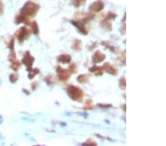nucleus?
Masks as SVG:
<instances>
[{
	"mask_svg": "<svg viewBox=\"0 0 166 146\" xmlns=\"http://www.w3.org/2000/svg\"><path fill=\"white\" fill-rule=\"evenodd\" d=\"M39 9V5L33 2L29 1L25 3L24 7L22 8L21 15L25 16V17H30L36 15L37 11Z\"/></svg>",
	"mask_w": 166,
	"mask_h": 146,
	"instance_id": "f257e3e1",
	"label": "nucleus"
},
{
	"mask_svg": "<svg viewBox=\"0 0 166 146\" xmlns=\"http://www.w3.org/2000/svg\"><path fill=\"white\" fill-rule=\"evenodd\" d=\"M66 91H67V94L72 100L78 101V102H81L83 100L84 92H83L82 89L79 87L70 85V86H68Z\"/></svg>",
	"mask_w": 166,
	"mask_h": 146,
	"instance_id": "f03ea898",
	"label": "nucleus"
},
{
	"mask_svg": "<svg viewBox=\"0 0 166 146\" xmlns=\"http://www.w3.org/2000/svg\"><path fill=\"white\" fill-rule=\"evenodd\" d=\"M56 72H57L58 78L61 81H67L70 78L71 73L70 72V71L64 70V68L61 67L59 66H57Z\"/></svg>",
	"mask_w": 166,
	"mask_h": 146,
	"instance_id": "7ed1b4c3",
	"label": "nucleus"
},
{
	"mask_svg": "<svg viewBox=\"0 0 166 146\" xmlns=\"http://www.w3.org/2000/svg\"><path fill=\"white\" fill-rule=\"evenodd\" d=\"M16 36L17 37V39L19 40L20 43H22L30 36V30L27 27H22L16 32Z\"/></svg>",
	"mask_w": 166,
	"mask_h": 146,
	"instance_id": "20e7f679",
	"label": "nucleus"
},
{
	"mask_svg": "<svg viewBox=\"0 0 166 146\" xmlns=\"http://www.w3.org/2000/svg\"><path fill=\"white\" fill-rule=\"evenodd\" d=\"M88 21L85 19H80L79 21H72V24H73L75 27H77L79 31L81 32L84 35H87L88 30H86V27H85V24Z\"/></svg>",
	"mask_w": 166,
	"mask_h": 146,
	"instance_id": "39448f33",
	"label": "nucleus"
},
{
	"mask_svg": "<svg viewBox=\"0 0 166 146\" xmlns=\"http://www.w3.org/2000/svg\"><path fill=\"white\" fill-rule=\"evenodd\" d=\"M104 8V2L102 1V0H97V1L91 4V5L89 7V10H90V12H92V13H98V12H100L102 11Z\"/></svg>",
	"mask_w": 166,
	"mask_h": 146,
	"instance_id": "423d86ee",
	"label": "nucleus"
},
{
	"mask_svg": "<svg viewBox=\"0 0 166 146\" xmlns=\"http://www.w3.org/2000/svg\"><path fill=\"white\" fill-rule=\"evenodd\" d=\"M34 61H35L34 58L33 56H31V55H30V53L28 51L25 52V55H24L23 58H22V63L27 66L28 70H29V69H31L32 66H33V64Z\"/></svg>",
	"mask_w": 166,
	"mask_h": 146,
	"instance_id": "0eeeda50",
	"label": "nucleus"
},
{
	"mask_svg": "<svg viewBox=\"0 0 166 146\" xmlns=\"http://www.w3.org/2000/svg\"><path fill=\"white\" fill-rule=\"evenodd\" d=\"M106 59V56L100 51H96L92 56V61L95 64H99Z\"/></svg>",
	"mask_w": 166,
	"mask_h": 146,
	"instance_id": "6e6552de",
	"label": "nucleus"
},
{
	"mask_svg": "<svg viewBox=\"0 0 166 146\" xmlns=\"http://www.w3.org/2000/svg\"><path fill=\"white\" fill-rule=\"evenodd\" d=\"M102 68L105 72L110 75H116L117 74V70L109 63H105Z\"/></svg>",
	"mask_w": 166,
	"mask_h": 146,
	"instance_id": "1a4fd4ad",
	"label": "nucleus"
},
{
	"mask_svg": "<svg viewBox=\"0 0 166 146\" xmlns=\"http://www.w3.org/2000/svg\"><path fill=\"white\" fill-rule=\"evenodd\" d=\"M57 60L58 62L61 63V64H69V63H70L72 58H71L70 55H61V56L58 57Z\"/></svg>",
	"mask_w": 166,
	"mask_h": 146,
	"instance_id": "9d476101",
	"label": "nucleus"
},
{
	"mask_svg": "<svg viewBox=\"0 0 166 146\" xmlns=\"http://www.w3.org/2000/svg\"><path fill=\"white\" fill-rule=\"evenodd\" d=\"M100 25L103 28H104L106 31H111L112 30V26L109 20L107 19H105L100 22Z\"/></svg>",
	"mask_w": 166,
	"mask_h": 146,
	"instance_id": "9b49d317",
	"label": "nucleus"
},
{
	"mask_svg": "<svg viewBox=\"0 0 166 146\" xmlns=\"http://www.w3.org/2000/svg\"><path fill=\"white\" fill-rule=\"evenodd\" d=\"M90 71L93 73H95V75L96 76L102 75L103 73H104V70H103V68L97 66H92V67L90 68Z\"/></svg>",
	"mask_w": 166,
	"mask_h": 146,
	"instance_id": "f8f14e48",
	"label": "nucleus"
},
{
	"mask_svg": "<svg viewBox=\"0 0 166 146\" xmlns=\"http://www.w3.org/2000/svg\"><path fill=\"white\" fill-rule=\"evenodd\" d=\"M89 80H90V78H89V76L86 74L80 75L77 78V80H78V82L80 83V84H86V83L89 82Z\"/></svg>",
	"mask_w": 166,
	"mask_h": 146,
	"instance_id": "ddd939ff",
	"label": "nucleus"
},
{
	"mask_svg": "<svg viewBox=\"0 0 166 146\" xmlns=\"http://www.w3.org/2000/svg\"><path fill=\"white\" fill-rule=\"evenodd\" d=\"M72 49L75 50H76V51H80V50H81V49H82L81 41H80L78 39L75 40L74 43L73 44H72Z\"/></svg>",
	"mask_w": 166,
	"mask_h": 146,
	"instance_id": "4468645a",
	"label": "nucleus"
},
{
	"mask_svg": "<svg viewBox=\"0 0 166 146\" xmlns=\"http://www.w3.org/2000/svg\"><path fill=\"white\" fill-rule=\"evenodd\" d=\"M86 0H72L71 2L75 7H79L86 3Z\"/></svg>",
	"mask_w": 166,
	"mask_h": 146,
	"instance_id": "2eb2a0df",
	"label": "nucleus"
},
{
	"mask_svg": "<svg viewBox=\"0 0 166 146\" xmlns=\"http://www.w3.org/2000/svg\"><path fill=\"white\" fill-rule=\"evenodd\" d=\"M28 70H30L29 75H28V78H29L30 79H33L34 76H36L38 73H39V70H38L37 68H36L35 70H33V69H29Z\"/></svg>",
	"mask_w": 166,
	"mask_h": 146,
	"instance_id": "dca6fc26",
	"label": "nucleus"
},
{
	"mask_svg": "<svg viewBox=\"0 0 166 146\" xmlns=\"http://www.w3.org/2000/svg\"><path fill=\"white\" fill-rule=\"evenodd\" d=\"M94 108V105H93L92 101L91 100H86V103H85V106L84 107V109L85 110H91Z\"/></svg>",
	"mask_w": 166,
	"mask_h": 146,
	"instance_id": "f3484780",
	"label": "nucleus"
},
{
	"mask_svg": "<svg viewBox=\"0 0 166 146\" xmlns=\"http://www.w3.org/2000/svg\"><path fill=\"white\" fill-rule=\"evenodd\" d=\"M31 27H32V29H33V33L36 34V35H37V34L38 33V32H39V29H38L37 23H36V22H33L31 24Z\"/></svg>",
	"mask_w": 166,
	"mask_h": 146,
	"instance_id": "a211bd4d",
	"label": "nucleus"
},
{
	"mask_svg": "<svg viewBox=\"0 0 166 146\" xmlns=\"http://www.w3.org/2000/svg\"><path fill=\"white\" fill-rule=\"evenodd\" d=\"M11 66L13 70H19V66H20V64H19V62L18 61H12V63H11Z\"/></svg>",
	"mask_w": 166,
	"mask_h": 146,
	"instance_id": "6ab92c4d",
	"label": "nucleus"
},
{
	"mask_svg": "<svg viewBox=\"0 0 166 146\" xmlns=\"http://www.w3.org/2000/svg\"><path fill=\"white\" fill-rule=\"evenodd\" d=\"M125 86H126V82H125V78H122L119 81V86H120V89H125Z\"/></svg>",
	"mask_w": 166,
	"mask_h": 146,
	"instance_id": "aec40b11",
	"label": "nucleus"
},
{
	"mask_svg": "<svg viewBox=\"0 0 166 146\" xmlns=\"http://www.w3.org/2000/svg\"><path fill=\"white\" fill-rule=\"evenodd\" d=\"M18 78H19V76H18V75L17 74H11V75H10V81H11V83H16L17 81L18 80Z\"/></svg>",
	"mask_w": 166,
	"mask_h": 146,
	"instance_id": "412c9836",
	"label": "nucleus"
},
{
	"mask_svg": "<svg viewBox=\"0 0 166 146\" xmlns=\"http://www.w3.org/2000/svg\"><path fill=\"white\" fill-rule=\"evenodd\" d=\"M69 71L72 74V73H76L77 72V66L76 64H72L69 66Z\"/></svg>",
	"mask_w": 166,
	"mask_h": 146,
	"instance_id": "4be33fe9",
	"label": "nucleus"
},
{
	"mask_svg": "<svg viewBox=\"0 0 166 146\" xmlns=\"http://www.w3.org/2000/svg\"><path fill=\"white\" fill-rule=\"evenodd\" d=\"M45 81L48 85H52L54 83V79L51 75H49L45 78Z\"/></svg>",
	"mask_w": 166,
	"mask_h": 146,
	"instance_id": "5701e85b",
	"label": "nucleus"
},
{
	"mask_svg": "<svg viewBox=\"0 0 166 146\" xmlns=\"http://www.w3.org/2000/svg\"><path fill=\"white\" fill-rule=\"evenodd\" d=\"M83 145H97V143H95V142L91 140V139H89V140H87V142L84 143Z\"/></svg>",
	"mask_w": 166,
	"mask_h": 146,
	"instance_id": "b1692460",
	"label": "nucleus"
},
{
	"mask_svg": "<svg viewBox=\"0 0 166 146\" xmlns=\"http://www.w3.org/2000/svg\"><path fill=\"white\" fill-rule=\"evenodd\" d=\"M100 107H102V108H109V107H111L112 105H109V104H106V105H102V104H99L98 105Z\"/></svg>",
	"mask_w": 166,
	"mask_h": 146,
	"instance_id": "393cba45",
	"label": "nucleus"
}]
</instances>
